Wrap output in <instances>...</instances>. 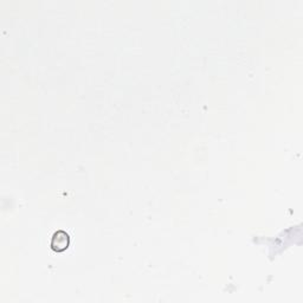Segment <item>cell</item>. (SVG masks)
<instances>
[{
    "instance_id": "obj_1",
    "label": "cell",
    "mask_w": 303,
    "mask_h": 303,
    "mask_svg": "<svg viewBox=\"0 0 303 303\" xmlns=\"http://www.w3.org/2000/svg\"><path fill=\"white\" fill-rule=\"evenodd\" d=\"M70 244V237L65 231H57L53 235L52 241H51V248L57 252H62L66 250Z\"/></svg>"
}]
</instances>
